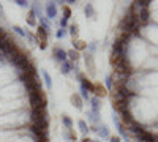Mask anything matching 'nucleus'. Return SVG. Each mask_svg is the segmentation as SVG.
Returning <instances> with one entry per match:
<instances>
[{"label":"nucleus","mask_w":158,"mask_h":142,"mask_svg":"<svg viewBox=\"0 0 158 142\" xmlns=\"http://www.w3.org/2000/svg\"><path fill=\"white\" fill-rule=\"evenodd\" d=\"M73 49L77 51V52H81V51H85V49H87V43L79 41V40H73Z\"/></svg>","instance_id":"obj_17"},{"label":"nucleus","mask_w":158,"mask_h":142,"mask_svg":"<svg viewBox=\"0 0 158 142\" xmlns=\"http://www.w3.org/2000/svg\"><path fill=\"white\" fill-rule=\"evenodd\" d=\"M62 123L65 126V130H73V120L68 117V115H62Z\"/></svg>","instance_id":"obj_18"},{"label":"nucleus","mask_w":158,"mask_h":142,"mask_svg":"<svg viewBox=\"0 0 158 142\" xmlns=\"http://www.w3.org/2000/svg\"><path fill=\"white\" fill-rule=\"evenodd\" d=\"M43 119H48V108L46 109H32V112H30L32 123L38 122V120H43Z\"/></svg>","instance_id":"obj_4"},{"label":"nucleus","mask_w":158,"mask_h":142,"mask_svg":"<svg viewBox=\"0 0 158 142\" xmlns=\"http://www.w3.org/2000/svg\"><path fill=\"white\" fill-rule=\"evenodd\" d=\"M60 29H68V21L67 19H60Z\"/></svg>","instance_id":"obj_34"},{"label":"nucleus","mask_w":158,"mask_h":142,"mask_svg":"<svg viewBox=\"0 0 158 142\" xmlns=\"http://www.w3.org/2000/svg\"><path fill=\"white\" fill-rule=\"evenodd\" d=\"M87 119H89V123H90L92 126H98V125H100V122H101L100 114L92 112V111H87Z\"/></svg>","instance_id":"obj_7"},{"label":"nucleus","mask_w":158,"mask_h":142,"mask_svg":"<svg viewBox=\"0 0 158 142\" xmlns=\"http://www.w3.org/2000/svg\"><path fill=\"white\" fill-rule=\"evenodd\" d=\"M25 40H27L30 44H40V41L36 40V36L33 33H30L29 30H25Z\"/></svg>","instance_id":"obj_23"},{"label":"nucleus","mask_w":158,"mask_h":142,"mask_svg":"<svg viewBox=\"0 0 158 142\" xmlns=\"http://www.w3.org/2000/svg\"><path fill=\"white\" fill-rule=\"evenodd\" d=\"M29 103H30L32 109H46L48 108V99H46V95L43 93V90L29 93Z\"/></svg>","instance_id":"obj_1"},{"label":"nucleus","mask_w":158,"mask_h":142,"mask_svg":"<svg viewBox=\"0 0 158 142\" xmlns=\"http://www.w3.org/2000/svg\"><path fill=\"white\" fill-rule=\"evenodd\" d=\"M70 101H71V104H73L76 109H79V111L82 109V98L79 96V93H73V95L70 96Z\"/></svg>","instance_id":"obj_12"},{"label":"nucleus","mask_w":158,"mask_h":142,"mask_svg":"<svg viewBox=\"0 0 158 142\" xmlns=\"http://www.w3.org/2000/svg\"><path fill=\"white\" fill-rule=\"evenodd\" d=\"M90 111L92 112H97L100 114V109H101V99L97 98V96H90Z\"/></svg>","instance_id":"obj_8"},{"label":"nucleus","mask_w":158,"mask_h":142,"mask_svg":"<svg viewBox=\"0 0 158 142\" xmlns=\"http://www.w3.org/2000/svg\"><path fill=\"white\" fill-rule=\"evenodd\" d=\"M15 3L21 8H30V2H25V0H16Z\"/></svg>","instance_id":"obj_31"},{"label":"nucleus","mask_w":158,"mask_h":142,"mask_svg":"<svg viewBox=\"0 0 158 142\" xmlns=\"http://www.w3.org/2000/svg\"><path fill=\"white\" fill-rule=\"evenodd\" d=\"M67 52H68V60L71 63H77V60L81 59V52H77V51H74V49H70V51H67Z\"/></svg>","instance_id":"obj_15"},{"label":"nucleus","mask_w":158,"mask_h":142,"mask_svg":"<svg viewBox=\"0 0 158 142\" xmlns=\"http://www.w3.org/2000/svg\"><path fill=\"white\" fill-rule=\"evenodd\" d=\"M25 85V90H27L29 93H33V92H40L41 90V85H40V81L38 79H33L27 84H24Z\"/></svg>","instance_id":"obj_6"},{"label":"nucleus","mask_w":158,"mask_h":142,"mask_svg":"<svg viewBox=\"0 0 158 142\" xmlns=\"http://www.w3.org/2000/svg\"><path fill=\"white\" fill-rule=\"evenodd\" d=\"M0 18L5 19V11H3V6H2V5H0Z\"/></svg>","instance_id":"obj_38"},{"label":"nucleus","mask_w":158,"mask_h":142,"mask_svg":"<svg viewBox=\"0 0 158 142\" xmlns=\"http://www.w3.org/2000/svg\"><path fill=\"white\" fill-rule=\"evenodd\" d=\"M41 74H43V79H44L46 88H48V90H51V88H52V79H51V76H49V73L43 70V71H41Z\"/></svg>","instance_id":"obj_22"},{"label":"nucleus","mask_w":158,"mask_h":142,"mask_svg":"<svg viewBox=\"0 0 158 142\" xmlns=\"http://www.w3.org/2000/svg\"><path fill=\"white\" fill-rule=\"evenodd\" d=\"M104 82H106V88L109 90V92H112V88H114V82H112V76H106V79H104Z\"/></svg>","instance_id":"obj_28"},{"label":"nucleus","mask_w":158,"mask_h":142,"mask_svg":"<svg viewBox=\"0 0 158 142\" xmlns=\"http://www.w3.org/2000/svg\"><path fill=\"white\" fill-rule=\"evenodd\" d=\"M5 63H6V57L3 54H0V67H5Z\"/></svg>","instance_id":"obj_35"},{"label":"nucleus","mask_w":158,"mask_h":142,"mask_svg":"<svg viewBox=\"0 0 158 142\" xmlns=\"http://www.w3.org/2000/svg\"><path fill=\"white\" fill-rule=\"evenodd\" d=\"M30 11L33 13V16L35 18H43V6H41V3H38V2H33V3H30Z\"/></svg>","instance_id":"obj_9"},{"label":"nucleus","mask_w":158,"mask_h":142,"mask_svg":"<svg viewBox=\"0 0 158 142\" xmlns=\"http://www.w3.org/2000/svg\"><path fill=\"white\" fill-rule=\"evenodd\" d=\"M40 27H43L48 33H51V24H49V19H48L46 16L40 18Z\"/></svg>","instance_id":"obj_19"},{"label":"nucleus","mask_w":158,"mask_h":142,"mask_svg":"<svg viewBox=\"0 0 158 142\" xmlns=\"http://www.w3.org/2000/svg\"><path fill=\"white\" fill-rule=\"evenodd\" d=\"M71 71H73V63H71L70 60L60 63V73H62V74H70Z\"/></svg>","instance_id":"obj_14"},{"label":"nucleus","mask_w":158,"mask_h":142,"mask_svg":"<svg viewBox=\"0 0 158 142\" xmlns=\"http://www.w3.org/2000/svg\"><path fill=\"white\" fill-rule=\"evenodd\" d=\"M52 59H54L56 62H59V63H63V62L68 60V52L62 47H54L52 49Z\"/></svg>","instance_id":"obj_3"},{"label":"nucleus","mask_w":158,"mask_h":142,"mask_svg":"<svg viewBox=\"0 0 158 142\" xmlns=\"http://www.w3.org/2000/svg\"><path fill=\"white\" fill-rule=\"evenodd\" d=\"M63 137L67 139V140H74V142H76V136H74L73 130H70V131L65 130V131H63Z\"/></svg>","instance_id":"obj_26"},{"label":"nucleus","mask_w":158,"mask_h":142,"mask_svg":"<svg viewBox=\"0 0 158 142\" xmlns=\"http://www.w3.org/2000/svg\"><path fill=\"white\" fill-rule=\"evenodd\" d=\"M94 93H95V96H97V98H100V99H101L103 96H106V95H108L106 88H104L100 82H97V84H95V87H94Z\"/></svg>","instance_id":"obj_11"},{"label":"nucleus","mask_w":158,"mask_h":142,"mask_svg":"<svg viewBox=\"0 0 158 142\" xmlns=\"http://www.w3.org/2000/svg\"><path fill=\"white\" fill-rule=\"evenodd\" d=\"M67 33H68V30H67V29H59V30L56 32L57 40H62V38H65V36H67Z\"/></svg>","instance_id":"obj_30"},{"label":"nucleus","mask_w":158,"mask_h":142,"mask_svg":"<svg viewBox=\"0 0 158 142\" xmlns=\"http://www.w3.org/2000/svg\"><path fill=\"white\" fill-rule=\"evenodd\" d=\"M44 11H46V18L48 19H56V16H57V5H56V2L46 3Z\"/></svg>","instance_id":"obj_5"},{"label":"nucleus","mask_w":158,"mask_h":142,"mask_svg":"<svg viewBox=\"0 0 158 142\" xmlns=\"http://www.w3.org/2000/svg\"><path fill=\"white\" fill-rule=\"evenodd\" d=\"M13 30H15V33H18L19 36H22V38H25V30H22L19 25H15V27H13Z\"/></svg>","instance_id":"obj_33"},{"label":"nucleus","mask_w":158,"mask_h":142,"mask_svg":"<svg viewBox=\"0 0 158 142\" xmlns=\"http://www.w3.org/2000/svg\"><path fill=\"white\" fill-rule=\"evenodd\" d=\"M27 24L30 25V27H36V18L33 16L32 11L29 13V16H27Z\"/></svg>","instance_id":"obj_27"},{"label":"nucleus","mask_w":158,"mask_h":142,"mask_svg":"<svg viewBox=\"0 0 158 142\" xmlns=\"http://www.w3.org/2000/svg\"><path fill=\"white\" fill-rule=\"evenodd\" d=\"M38 47L41 49V51H44V49L48 47V43H40V44H38Z\"/></svg>","instance_id":"obj_37"},{"label":"nucleus","mask_w":158,"mask_h":142,"mask_svg":"<svg viewBox=\"0 0 158 142\" xmlns=\"http://www.w3.org/2000/svg\"><path fill=\"white\" fill-rule=\"evenodd\" d=\"M109 142H120V136H112V137H109Z\"/></svg>","instance_id":"obj_36"},{"label":"nucleus","mask_w":158,"mask_h":142,"mask_svg":"<svg viewBox=\"0 0 158 142\" xmlns=\"http://www.w3.org/2000/svg\"><path fill=\"white\" fill-rule=\"evenodd\" d=\"M65 3H70V5H73V3H76V0H67Z\"/></svg>","instance_id":"obj_39"},{"label":"nucleus","mask_w":158,"mask_h":142,"mask_svg":"<svg viewBox=\"0 0 158 142\" xmlns=\"http://www.w3.org/2000/svg\"><path fill=\"white\" fill-rule=\"evenodd\" d=\"M62 18H63V19H67V21L71 18V10H70L68 6H63V16H62Z\"/></svg>","instance_id":"obj_32"},{"label":"nucleus","mask_w":158,"mask_h":142,"mask_svg":"<svg viewBox=\"0 0 158 142\" xmlns=\"http://www.w3.org/2000/svg\"><path fill=\"white\" fill-rule=\"evenodd\" d=\"M48 36H49V33L43 29V27H36V40L40 41V43H48Z\"/></svg>","instance_id":"obj_10"},{"label":"nucleus","mask_w":158,"mask_h":142,"mask_svg":"<svg viewBox=\"0 0 158 142\" xmlns=\"http://www.w3.org/2000/svg\"><path fill=\"white\" fill-rule=\"evenodd\" d=\"M97 47H98V43H97V41H92L90 44H87V52L94 54L95 51H97Z\"/></svg>","instance_id":"obj_29"},{"label":"nucleus","mask_w":158,"mask_h":142,"mask_svg":"<svg viewBox=\"0 0 158 142\" xmlns=\"http://www.w3.org/2000/svg\"><path fill=\"white\" fill-rule=\"evenodd\" d=\"M84 62H85V68H87L89 76L94 77L95 73H97V70H95V59H94V54L85 52V54H84Z\"/></svg>","instance_id":"obj_2"},{"label":"nucleus","mask_w":158,"mask_h":142,"mask_svg":"<svg viewBox=\"0 0 158 142\" xmlns=\"http://www.w3.org/2000/svg\"><path fill=\"white\" fill-rule=\"evenodd\" d=\"M79 96L82 98V101H90V92H89V90H85L84 87L79 88Z\"/></svg>","instance_id":"obj_24"},{"label":"nucleus","mask_w":158,"mask_h":142,"mask_svg":"<svg viewBox=\"0 0 158 142\" xmlns=\"http://www.w3.org/2000/svg\"><path fill=\"white\" fill-rule=\"evenodd\" d=\"M94 142H97V140H94Z\"/></svg>","instance_id":"obj_41"},{"label":"nucleus","mask_w":158,"mask_h":142,"mask_svg":"<svg viewBox=\"0 0 158 142\" xmlns=\"http://www.w3.org/2000/svg\"><path fill=\"white\" fill-rule=\"evenodd\" d=\"M76 142H77V140H76Z\"/></svg>","instance_id":"obj_42"},{"label":"nucleus","mask_w":158,"mask_h":142,"mask_svg":"<svg viewBox=\"0 0 158 142\" xmlns=\"http://www.w3.org/2000/svg\"><path fill=\"white\" fill-rule=\"evenodd\" d=\"M135 3V6L138 8V11L139 10H142V8H150V0H139V2H133Z\"/></svg>","instance_id":"obj_21"},{"label":"nucleus","mask_w":158,"mask_h":142,"mask_svg":"<svg viewBox=\"0 0 158 142\" xmlns=\"http://www.w3.org/2000/svg\"><path fill=\"white\" fill-rule=\"evenodd\" d=\"M77 126H79V130H81L82 134H87V133H89V125H87L84 120H79V122H77Z\"/></svg>","instance_id":"obj_25"},{"label":"nucleus","mask_w":158,"mask_h":142,"mask_svg":"<svg viewBox=\"0 0 158 142\" xmlns=\"http://www.w3.org/2000/svg\"><path fill=\"white\" fill-rule=\"evenodd\" d=\"M84 13H85V16L87 18H90V19H95V8H94V5L92 3H87L85 6H84Z\"/></svg>","instance_id":"obj_16"},{"label":"nucleus","mask_w":158,"mask_h":142,"mask_svg":"<svg viewBox=\"0 0 158 142\" xmlns=\"http://www.w3.org/2000/svg\"><path fill=\"white\" fill-rule=\"evenodd\" d=\"M97 134H98L101 139H109V128H108L106 125L97 126Z\"/></svg>","instance_id":"obj_13"},{"label":"nucleus","mask_w":158,"mask_h":142,"mask_svg":"<svg viewBox=\"0 0 158 142\" xmlns=\"http://www.w3.org/2000/svg\"><path fill=\"white\" fill-rule=\"evenodd\" d=\"M81 142H94V140H90V139H87V137H85V139H82Z\"/></svg>","instance_id":"obj_40"},{"label":"nucleus","mask_w":158,"mask_h":142,"mask_svg":"<svg viewBox=\"0 0 158 142\" xmlns=\"http://www.w3.org/2000/svg\"><path fill=\"white\" fill-rule=\"evenodd\" d=\"M68 33L71 35L73 40H76L77 35H79V27H77V24H71V25H68Z\"/></svg>","instance_id":"obj_20"}]
</instances>
